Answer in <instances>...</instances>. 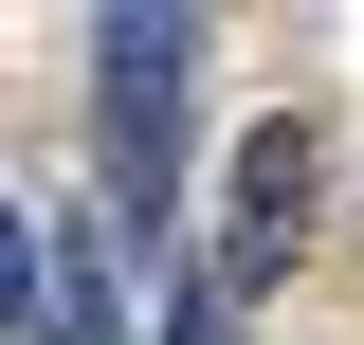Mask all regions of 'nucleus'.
<instances>
[{
	"instance_id": "f257e3e1",
	"label": "nucleus",
	"mask_w": 364,
	"mask_h": 345,
	"mask_svg": "<svg viewBox=\"0 0 364 345\" xmlns=\"http://www.w3.org/2000/svg\"><path fill=\"white\" fill-rule=\"evenodd\" d=\"M182 109H200V18H91V146H109V218L164 236L182 218Z\"/></svg>"
},
{
	"instance_id": "f03ea898",
	"label": "nucleus",
	"mask_w": 364,
	"mask_h": 345,
	"mask_svg": "<svg viewBox=\"0 0 364 345\" xmlns=\"http://www.w3.org/2000/svg\"><path fill=\"white\" fill-rule=\"evenodd\" d=\"M200 255H219V291H237V309H255L291 255H310V128H255V146H237V182H219V236H200Z\"/></svg>"
},
{
	"instance_id": "7ed1b4c3",
	"label": "nucleus",
	"mask_w": 364,
	"mask_h": 345,
	"mask_svg": "<svg viewBox=\"0 0 364 345\" xmlns=\"http://www.w3.org/2000/svg\"><path fill=\"white\" fill-rule=\"evenodd\" d=\"M164 345H255V309L219 291V255H182V273H164Z\"/></svg>"
}]
</instances>
